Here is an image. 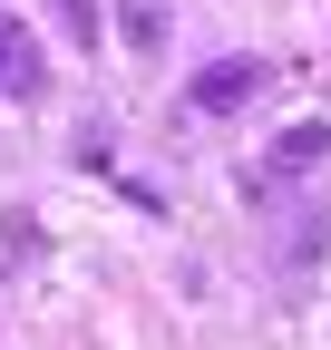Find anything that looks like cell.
<instances>
[{
    "label": "cell",
    "instance_id": "6da1fadb",
    "mask_svg": "<svg viewBox=\"0 0 331 350\" xmlns=\"http://www.w3.org/2000/svg\"><path fill=\"white\" fill-rule=\"evenodd\" d=\"M263 78H273L263 59H215V68H195V78H185V107H195V117H224V107L254 98Z\"/></svg>",
    "mask_w": 331,
    "mask_h": 350
},
{
    "label": "cell",
    "instance_id": "7a4b0ae2",
    "mask_svg": "<svg viewBox=\"0 0 331 350\" xmlns=\"http://www.w3.org/2000/svg\"><path fill=\"white\" fill-rule=\"evenodd\" d=\"M0 88H10V98H49V59H39V39L0 10Z\"/></svg>",
    "mask_w": 331,
    "mask_h": 350
},
{
    "label": "cell",
    "instance_id": "3957f363",
    "mask_svg": "<svg viewBox=\"0 0 331 350\" xmlns=\"http://www.w3.org/2000/svg\"><path fill=\"white\" fill-rule=\"evenodd\" d=\"M117 39L137 59H166V0H117Z\"/></svg>",
    "mask_w": 331,
    "mask_h": 350
},
{
    "label": "cell",
    "instance_id": "277c9868",
    "mask_svg": "<svg viewBox=\"0 0 331 350\" xmlns=\"http://www.w3.org/2000/svg\"><path fill=\"white\" fill-rule=\"evenodd\" d=\"M321 156H331V126H321V117H302V126L273 137V165H321Z\"/></svg>",
    "mask_w": 331,
    "mask_h": 350
},
{
    "label": "cell",
    "instance_id": "5b68a950",
    "mask_svg": "<svg viewBox=\"0 0 331 350\" xmlns=\"http://www.w3.org/2000/svg\"><path fill=\"white\" fill-rule=\"evenodd\" d=\"M59 29L78 39V49H98V0H59Z\"/></svg>",
    "mask_w": 331,
    "mask_h": 350
}]
</instances>
